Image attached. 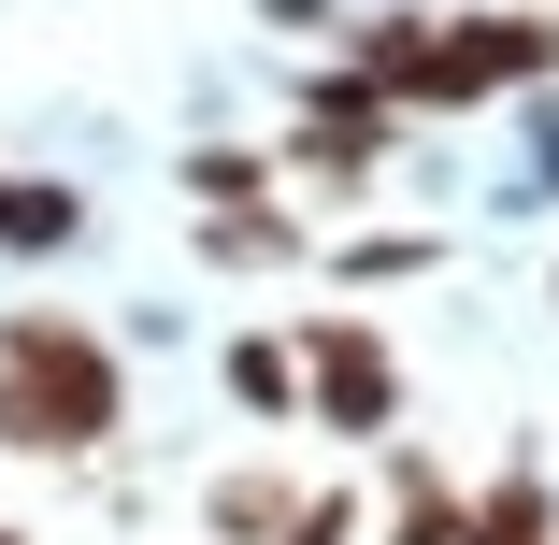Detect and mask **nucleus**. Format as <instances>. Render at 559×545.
Segmentation results:
<instances>
[{
	"label": "nucleus",
	"instance_id": "1",
	"mask_svg": "<svg viewBox=\"0 0 559 545\" xmlns=\"http://www.w3.org/2000/svg\"><path fill=\"white\" fill-rule=\"evenodd\" d=\"M130 430V359L100 345V316H0V460H100Z\"/></svg>",
	"mask_w": 559,
	"mask_h": 545
},
{
	"label": "nucleus",
	"instance_id": "2",
	"mask_svg": "<svg viewBox=\"0 0 559 545\" xmlns=\"http://www.w3.org/2000/svg\"><path fill=\"white\" fill-rule=\"evenodd\" d=\"M559 86V0H430L402 58V116H502V100Z\"/></svg>",
	"mask_w": 559,
	"mask_h": 545
},
{
	"label": "nucleus",
	"instance_id": "3",
	"mask_svg": "<svg viewBox=\"0 0 559 545\" xmlns=\"http://www.w3.org/2000/svg\"><path fill=\"white\" fill-rule=\"evenodd\" d=\"M402 130H416L402 100H388L359 58H330V72L287 100V130H273V173H301V187H330V201H359V187L402 158Z\"/></svg>",
	"mask_w": 559,
	"mask_h": 545
},
{
	"label": "nucleus",
	"instance_id": "4",
	"mask_svg": "<svg viewBox=\"0 0 559 545\" xmlns=\"http://www.w3.org/2000/svg\"><path fill=\"white\" fill-rule=\"evenodd\" d=\"M301 416L330 446H388L402 430V345L373 316H301Z\"/></svg>",
	"mask_w": 559,
	"mask_h": 545
},
{
	"label": "nucleus",
	"instance_id": "5",
	"mask_svg": "<svg viewBox=\"0 0 559 545\" xmlns=\"http://www.w3.org/2000/svg\"><path fill=\"white\" fill-rule=\"evenodd\" d=\"M187 245H201V273H301V259H316L301 201H273V187H259V201H201Z\"/></svg>",
	"mask_w": 559,
	"mask_h": 545
},
{
	"label": "nucleus",
	"instance_id": "6",
	"mask_svg": "<svg viewBox=\"0 0 559 545\" xmlns=\"http://www.w3.org/2000/svg\"><path fill=\"white\" fill-rule=\"evenodd\" d=\"M301 488H316V474H287V460H230V474H201V545H273Z\"/></svg>",
	"mask_w": 559,
	"mask_h": 545
},
{
	"label": "nucleus",
	"instance_id": "7",
	"mask_svg": "<svg viewBox=\"0 0 559 545\" xmlns=\"http://www.w3.org/2000/svg\"><path fill=\"white\" fill-rule=\"evenodd\" d=\"M460 545H559V474L502 460L488 488H460Z\"/></svg>",
	"mask_w": 559,
	"mask_h": 545
},
{
	"label": "nucleus",
	"instance_id": "8",
	"mask_svg": "<svg viewBox=\"0 0 559 545\" xmlns=\"http://www.w3.org/2000/svg\"><path fill=\"white\" fill-rule=\"evenodd\" d=\"M388 545H460V474L388 430Z\"/></svg>",
	"mask_w": 559,
	"mask_h": 545
},
{
	"label": "nucleus",
	"instance_id": "9",
	"mask_svg": "<svg viewBox=\"0 0 559 545\" xmlns=\"http://www.w3.org/2000/svg\"><path fill=\"white\" fill-rule=\"evenodd\" d=\"M215 388L245 416H301V331H230L215 345Z\"/></svg>",
	"mask_w": 559,
	"mask_h": 545
},
{
	"label": "nucleus",
	"instance_id": "10",
	"mask_svg": "<svg viewBox=\"0 0 559 545\" xmlns=\"http://www.w3.org/2000/svg\"><path fill=\"white\" fill-rule=\"evenodd\" d=\"M316 259H330V287H416V273H444V230H345Z\"/></svg>",
	"mask_w": 559,
	"mask_h": 545
},
{
	"label": "nucleus",
	"instance_id": "11",
	"mask_svg": "<svg viewBox=\"0 0 559 545\" xmlns=\"http://www.w3.org/2000/svg\"><path fill=\"white\" fill-rule=\"evenodd\" d=\"M173 173H187V201H259V187H273V144H215V130H201Z\"/></svg>",
	"mask_w": 559,
	"mask_h": 545
},
{
	"label": "nucleus",
	"instance_id": "12",
	"mask_svg": "<svg viewBox=\"0 0 559 545\" xmlns=\"http://www.w3.org/2000/svg\"><path fill=\"white\" fill-rule=\"evenodd\" d=\"M345 15L359 0H259V29H287V44H345Z\"/></svg>",
	"mask_w": 559,
	"mask_h": 545
},
{
	"label": "nucleus",
	"instance_id": "13",
	"mask_svg": "<svg viewBox=\"0 0 559 545\" xmlns=\"http://www.w3.org/2000/svg\"><path fill=\"white\" fill-rule=\"evenodd\" d=\"M531 187H559V100L531 116Z\"/></svg>",
	"mask_w": 559,
	"mask_h": 545
},
{
	"label": "nucleus",
	"instance_id": "14",
	"mask_svg": "<svg viewBox=\"0 0 559 545\" xmlns=\"http://www.w3.org/2000/svg\"><path fill=\"white\" fill-rule=\"evenodd\" d=\"M0 545H29V531H15V517H0Z\"/></svg>",
	"mask_w": 559,
	"mask_h": 545
}]
</instances>
